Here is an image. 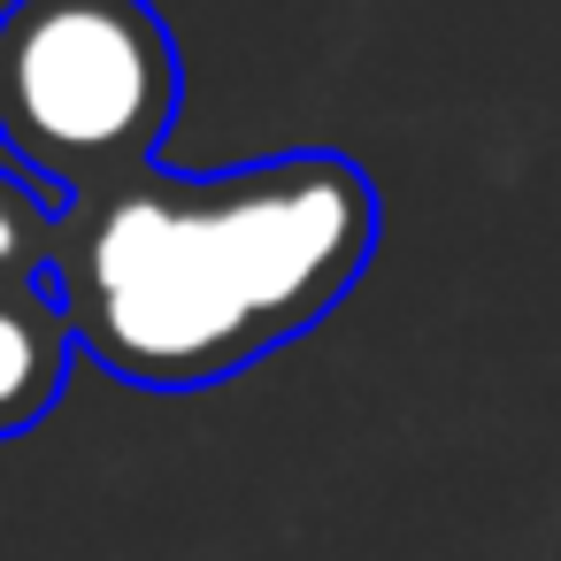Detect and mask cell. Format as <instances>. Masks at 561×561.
<instances>
[{"mask_svg": "<svg viewBox=\"0 0 561 561\" xmlns=\"http://www.w3.org/2000/svg\"><path fill=\"white\" fill-rule=\"evenodd\" d=\"M377 231V185L331 147L208 178L131 170L62 208L55 293L108 377L208 392L316 331L362 285Z\"/></svg>", "mask_w": 561, "mask_h": 561, "instance_id": "cell-1", "label": "cell"}, {"mask_svg": "<svg viewBox=\"0 0 561 561\" xmlns=\"http://www.w3.org/2000/svg\"><path fill=\"white\" fill-rule=\"evenodd\" d=\"M185 62L154 0H9L0 9V147L47 201L154 170Z\"/></svg>", "mask_w": 561, "mask_h": 561, "instance_id": "cell-2", "label": "cell"}, {"mask_svg": "<svg viewBox=\"0 0 561 561\" xmlns=\"http://www.w3.org/2000/svg\"><path fill=\"white\" fill-rule=\"evenodd\" d=\"M70 362H78V339H70L55 277L0 285V438H24L32 423L55 415Z\"/></svg>", "mask_w": 561, "mask_h": 561, "instance_id": "cell-3", "label": "cell"}, {"mask_svg": "<svg viewBox=\"0 0 561 561\" xmlns=\"http://www.w3.org/2000/svg\"><path fill=\"white\" fill-rule=\"evenodd\" d=\"M62 201H47L24 170H0V285H39L55 277Z\"/></svg>", "mask_w": 561, "mask_h": 561, "instance_id": "cell-4", "label": "cell"}]
</instances>
